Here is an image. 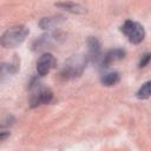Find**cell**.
<instances>
[{"label": "cell", "mask_w": 151, "mask_h": 151, "mask_svg": "<svg viewBox=\"0 0 151 151\" xmlns=\"http://www.w3.org/2000/svg\"><path fill=\"white\" fill-rule=\"evenodd\" d=\"M88 61L90 60H88L87 54L86 55H84V54L72 55L65 63V65L60 72V76L64 79H73V78L80 77Z\"/></svg>", "instance_id": "1"}, {"label": "cell", "mask_w": 151, "mask_h": 151, "mask_svg": "<svg viewBox=\"0 0 151 151\" xmlns=\"http://www.w3.org/2000/svg\"><path fill=\"white\" fill-rule=\"evenodd\" d=\"M28 34H29V28L25 25L11 27L2 33L1 45L5 48H14L20 44H22Z\"/></svg>", "instance_id": "2"}, {"label": "cell", "mask_w": 151, "mask_h": 151, "mask_svg": "<svg viewBox=\"0 0 151 151\" xmlns=\"http://www.w3.org/2000/svg\"><path fill=\"white\" fill-rule=\"evenodd\" d=\"M120 31L127 38V40L133 45L140 44L145 38V29L143 25L130 19L124 21V24L120 27Z\"/></svg>", "instance_id": "3"}, {"label": "cell", "mask_w": 151, "mask_h": 151, "mask_svg": "<svg viewBox=\"0 0 151 151\" xmlns=\"http://www.w3.org/2000/svg\"><path fill=\"white\" fill-rule=\"evenodd\" d=\"M63 38L60 32H48L45 33L42 35H40L39 38H37L33 44H32V51L33 52H40L44 51L48 47H51L52 45L57 44L60 39Z\"/></svg>", "instance_id": "4"}, {"label": "cell", "mask_w": 151, "mask_h": 151, "mask_svg": "<svg viewBox=\"0 0 151 151\" xmlns=\"http://www.w3.org/2000/svg\"><path fill=\"white\" fill-rule=\"evenodd\" d=\"M55 66V58L53 57L52 53H44L39 57L37 61V72L39 77H45L50 71Z\"/></svg>", "instance_id": "5"}, {"label": "cell", "mask_w": 151, "mask_h": 151, "mask_svg": "<svg viewBox=\"0 0 151 151\" xmlns=\"http://www.w3.org/2000/svg\"><path fill=\"white\" fill-rule=\"evenodd\" d=\"M37 88V92L32 96L31 98V107L34 109V107H38L40 105H45V104H48L52 101L53 99V93L51 90L48 88H44V87H35Z\"/></svg>", "instance_id": "6"}, {"label": "cell", "mask_w": 151, "mask_h": 151, "mask_svg": "<svg viewBox=\"0 0 151 151\" xmlns=\"http://www.w3.org/2000/svg\"><path fill=\"white\" fill-rule=\"evenodd\" d=\"M125 54H126V52H125V50H123V48H112V50L107 51V52L101 57V59H100V61H99V67H100L101 70L107 68L112 63L118 61V60H122V59L125 57Z\"/></svg>", "instance_id": "7"}, {"label": "cell", "mask_w": 151, "mask_h": 151, "mask_svg": "<svg viewBox=\"0 0 151 151\" xmlns=\"http://www.w3.org/2000/svg\"><path fill=\"white\" fill-rule=\"evenodd\" d=\"M87 57L88 60L92 63H98L101 59V44L96 37H88L87 38Z\"/></svg>", "instance_id": "8"}, {"label": "cell", "mask_w": 151, "mask_h": 151, "mask_svg": "<svg viewBox=\"0 0 151 151\" xmlns=\"http://www.w3.org/2000/svg\"><path fill=\"white\" fill-rule=\"evenodd\" d=\"M55 7L58 8H61L66 12H70V13H73V14H84L86 13V8L79 4H76V2H72V1H61V2H55L54 4Z\"/></svg>", "instance_id": "9"}, {"label": "cell", "mask_w": 151, "mask_h": 151, "mask_svg": "<svg viewBox=\"0 0 151 151\" xmlns=\"http://www.w3.org/2000/svg\"><path fill=\"white\" fill-rule=\"evenodd\" d=\"M19 70H20V61L17 60V59L13 63H2L1 66H0V76H1V79H4L5 77L15 74Z\"/></svg>", "instance_id": "10"}, {"label": "cell", "mask_w": 151, "mask_h": 151, "mask_svg": "<svg viewBox=\"0 0 151 151\" xmlns=\"http://www.w3.org/2000/svg\"><path fill=\"white\" fill-rule=\"evenodd\" d=\"M64 21V17L63 15H52V17H45L41 18L38 22L39 27L41 29H50L54 26H57L58 24Z\"/></svg>", "instance_id": "11"}, {"label": "cell", "mask_w": 151, "mask_h": 151, "mask_svg": "<svg viewBox=\"0 0 151 151\" xmlns=\"http://www.w3.org/2000/svg\"><path fill=\"white\" fill-rule=\"evenodd\" d=\"M120 80V74L116 71L113 72H107V73H104L101 77H100V83L103 86H106V87H111V86H114L116 84H118Z\"/></svg>", "instance_id": "12"}, {"label": "cell", "mask_w": 151, "mask_h": 151, "mask_svg": "<svg viewBox=\"0 0 151 151\" xmlns=\"http://www.w3.org/2000/svg\"><path fill=\"white\" fill-rule=\"evenodd\" d=\"M136 97L140 100H144V99H147L151 97V80L145 81L138 88V91L136 92Z\"/></svg>", "instance_id": "13"}, {"label": "cell", "mask_w": 151, "mask_h": 151, "mask_svg": "<svg viewBox=\"0 0 151 151\" xmlns=\"http://www.w3.org/2000/svg\"><path fill=\"white\" fill-rule=\"evenodd\" d=\"M150 60H151V53H145V54L140 58L139 64H138V67H139V68H144V67L150 63Z\"/></svg>", "instance_id": "14"}, {"label": "cell", "mask_w": 151, "mask_h": 151, "mask_svg": "<svg viewBox=\"0 0 151 151\" xmlns=\"http://www.w3.org/2000/svg\"><path fill=\"white\" fill-rule=\"evenodd\" d=\"M15 122V119H14V117L12 116V114H9V116H7L6 117V119L2 122V124H1V129H4V127H6V126H11L13 123Z\"/></svg>", "instance_id": "15"}, {"label": "cell", "mask_w": 151, "mask_h": 151, "mask_svg": "<svg viewBox=\"0 0 151 151\" xmlns=\"http://www.w3.org/2000/svg\"><path fill=\"white\" fill-rule=\"evenodd\" d=\"M9 134H11V132H8V131H1L0 132V142H4Z\"/></svg>", "instance_id": "16"}]
</instances>
